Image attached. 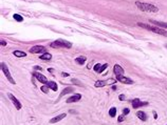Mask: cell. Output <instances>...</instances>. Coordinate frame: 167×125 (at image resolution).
I'll list each match as a JSON object with an SVG mask.
<instances>
[{
    "instance_id": "19",
    "label": "cell",
    "mask_w": 167,
    "mask_h": 125,
    "mask_svg": "<svg viewBox=\"0 0 167 125\" xmlns=\"http://www.w3.org/2000/svg\"><path fill=\"white\" fill-rule=\"evenodd\" d=\"M86 57L85 56H81V57H77L76 59H75V62L76 63H78V64H84L85 63V61H86Z\"/></svg>"
},
{
    "instance_id": "34",
    "label": "cell",
    "mask_w": 167,
    "mask_h": 125,
    "mask_svg": "<svg viewBox=\"0 0 167 125\" xmlns=\"http://www.w3.org/2000/svg\"><path fill=\"white\" fill-rule=\"evenodd\" d=\"M63 76H64V77H68L69 74H67V73H63Z\"/></svg>"
},
{
    "instance_id": "31",
    "label": "cell",
    "mask_w": 167,
    "mask_h": 125,
    "mask_svg": "<svg viewBox=\"0 0 167 125\" xmlns=\"http://www.w3.org/2000/svg\"><path fill=\"white\" fill-rule=\"evenodd\" d=\"M0 44H1V45H2V46H6V42H5L4 40H2L1 42H0Z\"/></svg>"
},
{
    "instance_id": "27",
    "label": "cell",
    "mask_w": 167,
    "mask_h": 125,
    "mask_svg": "<svg viewBox=\"0 0 167 125\" xmlns=\"http://www.w3.org/2000/svg\"><path fill=\"white\" fill-rule=\"evenodd\" d=\"M124 119H125V116H124V115H122V116H120V117H119L117 121H119V122H123V120H124Z\"/></svg>"
},
{
    "instance_id": "26",
    "label": "cell",
    "mask_w": 167,
    "mask_h": 125,
    "mask_svg": "<svg viewBox=\"0 0 167 125\" xmlns=\"http://www.w3.org/2000/svg\"><path fill=\"white\" fill-rule=\"evenodd\" d=\"M129 108H124V109H123V115H124V116H126V115H128L129 114Z\"/></svg>"
},
{
    "instance_id": "21",
    "label": "cell",
    "mask_w": 167,
    "mask_h": 125,
    "mask_svg": "<svg viewBox=\"0 0 167 125\" xmlns=\"http://www.w3.org/2000/svg\"><path fill=\"white\" fill-rule=\"evenodd\" d=\"M109 115H110V117H115V115H116V108L115 107H111L110 110H109Z\"/></svg>"
},
{
    "instance_id": "32",
    "label": "cell",
    "mask_w": 167,
    "mask_h": 125,
    "mask_svg": "<svg viewBox=\"0 0 167 125\" xmlns=\"http://www.w3.org/2000/svg\"><path fill=\"white\" fill-rule=\"evenodd\" d=\"M72 82H73V83H76V84H78V85H82L78 81H76V79H73V80H72Z\"/></svg>"
},
{
    "instance_id": "10",
    "label": "cell",
    "mask_w": 167,
    "mask_h": 125,
    "mask_svg": "<svg viewBox=\"0 0 167 125\" xmlns=\"http://www.w3.org/2000/svg\"><path fill=\"white\" fill-rule=\"evenodd\" d=\"M117 81L122 82V83H125V84H133V81L131 79L127 78V77H124V76H117L116 77Z\"/></svg>"
},
{
    "instance_id": "28",
    "label": "cell",
    "mask_w": 167,
    "mask_h": 125,
    "mask_svg": "<svg viewBox=\"0 0 167 125\" xmlns=\"http://www.w3.org/2000/svg\"><path fill=\"white\" fill-rule=\"evenodd\" d=\"M114 82H115V80H114V79H109L108 81H107V84H112Z\"/></svg>"
},
{
    "instance_id": "15",
    "label": "cell",
    "mask_w": 167,
    "mask_h": 125,
    "mask_svg": "<svg viewBox=\"0 0 167 125\" xmlns=\"http://www.w3.org/2000/svg\"><path fill=\"white\" fill-rule=\"evenodd\" d=\"M52 91H54V92H56L57 91V84L55 83V82H53V81H49L48 82V84H47Z\"/></svg>"
},
{
    "instance_id": "8",
    "label": "cell",
    "mask_w": 167,
    "mask_h": 125,
    "mask_svg": "<svg viewBox=\"0 0 167 125\" xmlns=\"http://www.w3.org/2000/svg\"><path fill=\"white\" fill-rule=\"evenodd\" d=\"M113 73L115 74V76L117 77V76H123V75H124L125 70H124V68H123L122 66H120L119 64H115V65L113 66Z\"/></svg>"
},
{
    "instance_id": "17",
    "label": "cell",
    "mask_w": 167,
    "mask_h": 125,
    "mask_svg": "<svg viewBox=\"0 0 167 125\" xmlns=\"http://www.w3.org/2000/svg\"><path fill=\"white\" fill-rule=\"evenodd\" d=\"M39 58H40L41 60H51L52 55H51V54H49V53H45L43 55H40Z\"/></svg>"
},
{
    "instance_id": "16",
    "label": "cell",
    "mask_w": 167,
    "mask_h": 125,
    "mask_svg": "<svg viewBox=\"0 0 167 125\" xmlns=\"http://www.w3.org/2000/svg\"><path fill=\"white\" fill-rule=\"evenodd\" d=\"M13 55H14V56H16V57H18V58H20V57H25V56H27V54H25L24 52L15 51V52L13 53Z\"/></svg>"
},
{
    "instance_id": "33",
    "label": "cell",
    "mask_w": 167,
    "mask_h": 125,
    "mask_svg": "<svg viewBox=\"0 0 167 125\" xmlns=\"http://www.w3.org/2000/svg\"><path fill=\"white\" fill-rule=\"evenodd\" d=\"M153 118H154V119H156V118H158V115H156V112H155V111H153Z\"/></svg>"
},
{
    "instance_id": "3",
    "label": "cell",
    "mask_w": 167,
    "mask_h": 125,
    "mask_svg": "<svg viewBox=\"0 0 167 125\" xmlns=\"http://www.w3.org/2000/svg\"><path fill=\"white\" fill-rule=\"evenodd\" d=\"M71 46H72V44L70 42L65 41V40H61V39L51 43V47H67V48H70Z\"/></svg>"
},
{
    "instance_id": "18",
    "label": "cell",
    "mask_w": 167,
    "mask_h": 125,
    "mask_svg": "<svg viewBox=\"0 0 167 125\" xmlns=\"http://www.w3.org/2000/svg\"><path fill=\"white\" fill-rule=\"evenodd\" d=\"M74 91V88H71V87H68V88H65L63 92L60 93V97H63V96H65V95H67V94H70V93H72Z\"/></svg>"
},
{
    "instance_id": "1",
    "label": "cell",
    "mask_w": 167,
    "mask_h": 125,
    "mask_svg": "<svg viewBox=\"0 0 167 125\" xmlns=\"http://www.w3.org/2000/svg\"><path fill=\"white\" fill-rule=\"evenodd\" d=\"M135 5L139 10L142 12H148V13H158L159 12V7L146 2H141V1H135Z\"/></svg>"
},
{
    "instance_id": "25",
    "label": "cell",
    "mask_w": 167,
    "mask_h": 125,
    "mask_svg": "<svg viewBox=\"0 0 167 125\" xmlns=\"http://www.w3.org/2000/svg\"><path fill=\"white\" fill-rule=\"evenodd\" d=\"M101 64L100 63H96L95 65H94V67H93V69H94V71H96V73H99V70H100V68H101Z\"/></svg>"
},
{
    "instance_id": "4",
    "label": "cell",
    "mask_w": 167,
    "mask_h": 125,
    "mask_svg": "<svg viewBox=\"0 0 167 125\" xmlns=\"http://www.w3.org/2000/svg\"><path fill=\"white\" fill-rule=\"evenodd\" d=\"M1 69H2V71H3V74L5 75V77L7 78V80L10 81L12 84H15L16 82H15V80L13 79V77L11 76V74H10V70H8V67H7V65L4 63V62H1Z\"/></svg>"
},
{
    "instance_id": "14",
    "label": "cell",
    "mask_w": 167,
    "mask_h": 125,
    "mask_svg": "<svg viewBox=\"0 0 167 125\" xmlns=\"http://www.w3.org/2000/svg\"><path fill=\"white\" fill-rule=\"evenodd\" d=\"M136 116H137V118L141 119L142 121H146L147 120V115L144 111H137L136 112Z\"/></svg>"
},
{
    "instance_id": "5",
    "label": "cell",
    "mask_w": 167,
    "mask_h": 125,
    "mask_svg": "<svg viewBox=\"0 0 167 125\" xmlns=\"http://www.w3.org/2000/svg\"><path fill=\"white\" fill-rule=\"evenodd\" d=\"M31 54H41V53H46V47L42 45H35L30 48Z\"/></svg>"
},
{
    "instance_id": "9",
    "label": "cell",
    "mask_w": 167,
    "mask_h": 125,
    "mask_svg": "<svg viewBox=\"0 0 167 125\" xmlns=\"http://www.w3.org/2000/svg\"><path fill=\"white\" fill-rule=\"evenodd\" d=\"M82 99V95L81 94H75L72 97H70L67 99V103H73V102H77Z\"/></svg>"
},
{
    "instance_id": "13",
    "label": "cell",
    "mask_w": 167,
    "mask_h": 125,
    "mask_svg": "<svg viewBox=\"0 0 167 125\" xmlns=\"http://www.w3.org/2000/svg\"><path fill=\"white\" fill-rule=\"evenodd\" d=\"M151 21L153 24H155L156 26H159V28H163V29H167V23L166 22H161V21H155V20H149Z\"/></svg>"
},
{
    "instance_id": "7",
    "label": "cell",
    "mask_w": 167,
    "mask_h": 125,
    "mask_svg": "<svg viewBox=\"0 0 167 125\" xmlns=\"http://www.w3.org/2000/svg\"><path fill=\"white\" fill-rule=\"evenodd\" d=\"M33 76L36 78L38 81L40 82V83H43V84H48V79L43 76L42 74H40V73H37V71H35V73L33 74Z\"/></svg>"
},
{
    "instance_id": "2",
    "label": "cell",
    "mask_w": 167,
    "mask_h": 125,
    "mask_svg": "<svg viewBox=\"0 0 167 125\" xmlns=\"http://www.w3.org/2000/svg\"><path fill=\"white\" fill-rule=\"evenodd\" d=\"M137 25L143 28L145 30H148L150 32H153L155 34H159V35H162V36H165L167 37V31L164 30V29H161L159 26H152V25H149V24H145V23H141V22H137Z\"/></svg>"
},
{
    "instance_id": "23",
    "label": "cell",
    "mask_w": 167,
    "mask_h": 125,
    "mask_svg": "<svg viewBox=\"0 0 167 125\" xmlns=\"http://www.w3.org/2000/svg\"><path fill=\"white\" fill-rule=\"evenodd\" d=\"M49 88H50V87H49L48 85H43V86H41V87H40L41 92H42V93H46V94H48V93H49Z\"/></svg>"
},
{
    "instance_id": "24",
    "label": "cell",
    "mask_w": 167,
    "mask_h": 125,
    "mask_svg": "<svg viewBox=\"0 0 167 125\" xmlns=\"http://www.w3.org/2000/svg\"><path fill=\"white\" fill-rule=\"evenodd\" d=\"M107 67H108V64H107V63H105L104 65H102V66H101V68H100V70H99V73H100V74H101V73H103V71H104L105 69H106Z\"/></svg>"
},
{
    "instance_id": "29",
    "label": "cell",
    "mask_w": 167,
    "mask_h": 125,
    "mask_svg": "<svg viewBox=\"0 0 167 125\" xmlns=\"http://www.w3.org/2000/svg\"><path fill=\"white\" fill-rule=\"evenodd\" d=\"M34 69H35V70H41L42 68H41V66H39V65H35V66H34Z\"/></svg>"
},
{
    "instance_id": "35",
    "label": "cell",
    "mask_w": 167,
    "mask_h": 125,
    "mask_svg": "<svg viewBox=\"0 0 167 125\" xmlns=\"http://www.w3.org/2000/svg\"><path fill=\"white\" fill-rule=\"evenodd\" d=\"M48 70L50 71V73H53V71H54V69H53V68H49Z\"/></svg>"
},
{
    "instance_id": "30",
    "label": "cell",
    "mask_w": 167,
    "mask_h": 125,
    "mask_svg": "<svg viewBox=\"0 0 167 125\" xmlns=\"http://www.w3.org/2000/svg\"><path fill=\"white\" fill-rule=\"evenodd\" d=\"M119 99H120L121 101H123V100H125V96H124V95H120V97H119Z\"/></svg>"
},
{
    "instance_id": "12",
    "label": "cell",
    "mask_w": 167,
    "mask_h": 125,
    "mask_svg": "<svg viewBox=\"0 0 167 125\" xmlns=\"http://www.w3.org/2000/svg\"><path fill=\"white\" fill-rule=\"evenodd\" d=\"M66 116H67V114L58 115V116H56V117H54L53 119H51V120H50V123L54 124V123H56V122H58V121H60V120H63L64 118H66Z\"/></svg>"
},
{
    "instance_id": "6",
    "label": "cell",
    "mask_w": 167,
    "mask_h": 125,
    "mask_svg": "<svg viewBox=\"0 0 167 125\" xmlns=\"http://www.w3.org/2000/svg\"><path fill=\"white\" fill-rule=\"evenodd\" d=\"M7 97L8 98H10V99H11V101L13 102V104L15 105V107H16V109H21V107H22V105H21V103L18 101V100H17L16 99V98L14 97V95L13 94H7Z\"/></svg>"
},
{
    "instance_id": "20",
    "label": "cell",
    "mask_w": 167,
    "mask_h": 125,
    "mask_svg": "<svg viewBox=\"0 0 167 125\" xmlns=\"http://www.w3.org/2000/svg\"><path fill=\"white\" fill-rule=\"evenodd\" d=\"M106 84H107V82H105V81H96L94 83V86L95 87H103V86H105Z\"/></svg>"
},
{
    "instance_id": "22",
    "label": "cell",
    "mask_w": 167,
    "mask_h": 125,
    "mask_svg": "<svg viewBox=\"0 0 167 125\" xmlns=\"http://www.w3.org/2000/svg\"><path fill=\"white\" fill-rule=\"evenodd\" d=\"M14 19H15L16 21H18V22L23 21V18H22V16H20V15H18V14H14Z\"/></svg>"
},
{
    "instance_id": "11",
    "label": "cell",
    "mask_w": 167,
    "mask_h": 125,
    "mask_svg": "<svg viewBox=\"0 0 167 125\" xmlns=\"http://www.w3.org/2000/svg\"><path fill=\"white\" fill-rule=\"evenodd\" d=\"M148 103L147 102H142L140 99H134V100H132V107L133 108H137V107H141V106H145V105H147Z\"/></svg>"
}]
</instances>
